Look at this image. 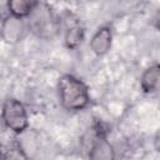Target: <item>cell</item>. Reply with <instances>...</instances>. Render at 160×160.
I'll return each instance as SVG.
<instances>
[{"mask_svg":"<svg viewBox=\"0 0 160 160\" xmlns=\"http://www.w3.org/2000/svg\"><path fill=\"white\" fill-rule=\"evenodd\" d=\"M59 98L62 106L71 111L84 109L90 100L89 90L85 82L70 74L62 75L58 82Z\"/></svg>","mask_w":160,"mask_h":160,"instance_id":"obj_1","label":"cell"},{"mask_svg":"<svg viewBox=\"0 0 160 160\" xmlns=\"http://www.w3.org/2000/svg\"><path fill=\"white\" fill-rule=\"evenodd\" d=\"M2 119L5 125L14 132H22L28 125V112L25 106L16 99H9L2 106Z\"/></svg>","mask_w":160,"mask_h":160,"instance_id":"obj_2","label":"cell"},{"mask_svg":"<svg viewBox=\"0 0 160 160\" xmlns=\"http://www.w3.org/2000/svg\"><path fill=\"white\" fill-rule=\"evenodd\" d=\"M158 82H159V68L158 65H154L150 69H148V71L144 74L141 85L146 92H152L156 91Z\"/></svg>","mask_w":160,"mask_h":160,"instance_id":"obj_3","label":"cell"},{"mask_svg":"<svg viewBox=\"0 0 160 160\" xmlns=\"http://www.w3.org/2000/svg\"><path fill=\"white\" fill-rule=\"evenodd\" d=\"M35 5L36 4L31 2V1H11V2L8 4V8L14 14V16L21 18V16L28 15Z\"/></svg>","mask_w":160,"mask_h":160,"instance_id":"obj_4","label":"cell"},{"mask_svg":"<svg viewBox=\"0 0 160 160\" xmlns=\"http://www.w3.org/2000/svg\"><path fill=\"white\" fill-rule=\"evenodd\" d=\"M82 29L80 26H71L70 29L66 30V36H65V41L68 44L69 48H72L75 45H78L79 42H81L82 39Z\"/></svg>","mask_w":160,"mask_h":160,"instance_id":"obj_5","label":"cell"}]
</instances>
